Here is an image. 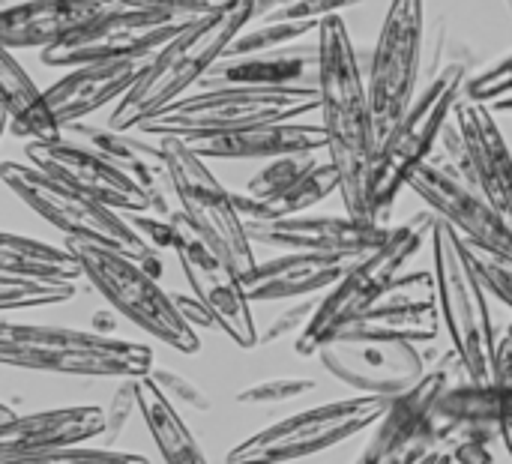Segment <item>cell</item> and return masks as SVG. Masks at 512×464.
<instances>
[{
	"instance_id": "obj_1",
	"label": "cell",
	"mask_w": 512,
	"mask_h": 464,
	"mask_svg": "<svg viewBox=\"0 0 512 464\" xmlns=\"http://www.w3.org/2000/svg\"><path fill=\"white\" fill-rule=\"evenodd\" d=\"M318 93L321 126L327 132V159L336 165L345 213L372 222L369 183L378 156L369 84L360 69L351 33L342 15H330L318 27Z\"/></svg>"
},
{
	"instance_id": "obj_2",
	"label": "cell",
	"mask_w": 512,
	"mask_h": 464,
	"mask_svg": "<svg viewBox=\"0 0 512 464\" xmlns=\"http://www.w3.org/2000/svg\"><path fill=\"white\" fill-rule=\"evenodd\" d=\"M252 21L255 0H225L213 12L189 18L180 33L147 60L135 87L114 105L108 126L117 132L138 129L144 120L189 96Z\"/></svg>"
},
{
	"instance_id": "obj_3",
	"label": "cell",
	"mask_w": 512,
	"mask_h": 464,
	"mask_svg": "<svg viewBox=\"0 0 512 464\" xmlns=\"http://www.w3.org/2000/svg\"><path fill=\"white\" fill-rule=\"evenodd\" d=\"M0 360L9 369L75 375V378H147L153 348L57 324H0Z\"/></svg>"
},
{
	"instance_id": "obj_4",
	"label": "cell",
	"mask_w": 512,
	"mask_h": 464,
	"mask_svg": "<svg viewBox=\"0 0 512 464\" xmlns=\"http://www.w3.org/2000/svg\"><path fill=\"white\" fill-rule=\"evenodd\" d=\"M432 273L438 288L441 321L450 336V348L459 354L465 372L477 384L492 381V363L498 348V333L489 309V288L477 270L474 249L468 240L444 219L432 228Z\"/></svg>"
},
{
	"instance_id": "obj_5",
	"label": "cell",
	"mask_w": 512,
	"mask_h": 464,
	"mask_svg": "<svg viewBox=\"0 0 512 464\" xmlns=\"http://www.w3.org/2000/svg\"><path fill=\"white\" fill-rule=\"evenodd\" d=\"M321 111L318 84L294 87H204L195 90L156 117L144 120L138 129L156 138H204L225 135L249 126L303 120Z\"/></svg>"
},
{
	"instance_id": "obj_6",
	"label": "cell",
	"mask_w": 512,
	"mask_h": 464,
	"mask_svg": "<svg viewBox=\"0 0 512 464\" xmlns=\"http://www.w3.org/2000/svg\"><path fill=\"white\" fill-rule=\"evenodd\" d=\"M468 63H450L426 87L417 93L408 114L396 123L390 138L378 147L372 183H369V207L372 222L387 225L396 207L399 192L411 183V177L432 159L441 144V132L450 123L456 105L465 96Z\"/></svg>"
},
{
	"instance_id": "obj_7",
	"label": "cell",
	"mask_w": 512,
	"mask_h": 464,
	"mask_svg": "<svg viewBox=\"0 0 512 464\" xmlns=\"http://www.w3.org/2000/svg\"><path fill=\"white\" fill-rule=\"evenodd\" d=\"M66 249L75 252L84 267V279L108 300L117 315L129 318L147 336L180 354L201 351L198 330L180 315L174 294H168L159 279L144 270L141 261L90 237H66Z\"/></svg>"
},
{
	"instance_id": "obj_8",
	"label": "cell",
	"mask_w": 512,
	"mask_h": 464,
	"mask_svg": "<svg viewBox=\"0 0 512 464\" xmlns=\"http://www.w3.org/2000/svg\"><path fill=\"white\" fill-rule=\"evenodd\" d=\"M435 219L438 216L432 210H420L408 222L396 225L384 246L357 258L354 267L342 276V282L321 297L315 318L297 336V345H294L297 354L315 357L321 351V345L336 339L354 318H360L378 300H384V294L393 288V282L405 273V267L432 240Z\"/></svg>"
},
{
	"instance_id": "obj_9",
	"label": "cell",
	"mask_w": 512,
	"mask_h": 464,
	"mask_svg": "<svg viewBox=\"0 0 512 464\" xmlns=\"http://www.w3.org/2000/svg\"><path fill=\"white\" fill-rule=\"evenodd\" d=\"M0 177L18 201H24L39 219H45L66 237H90L117 246L120 252L141 261L147 273H153L156 279L162 276V252L147 246V240L132 228L126 213L60 183L57 177L39 171L30 162H3Z\"/></svg>"
},
{
	"instance_id": "obj_10",
	"label": "cell",
	"mask_w": 512,
	"mask_h": 464,
	"mask_svg": "<svg viewBox=\"0 0 512 464\" xmlns=\"http://www.w3.org/2000/svg\"><path fill=\"white\" fill-rule=\"evenodd\" d=\"M393 399L387 396H348L324 402L318 408L291 414L237 444L228 453V464H288L318 456L330 447H339L357 438L366 429H375L390 411Z\"/></svg>"
},
{
	"instance_id": "obj_11",
	"label": "cell",
	"mask_w": 512,
	"mask_h": 464,
	"mask_svg": "<svg viewBox=\"0 0 512 464\" xmlns=\"http://www.w3.org/2000/svg\"><path fill=\"white\" fill-rule=\"evenodd\" d=\"M423 27L426 0H390L366 75L378 147L390 138L396 123L417 99L423 69Z\"/></svg>"
},
{
	"instance_id": "obj_12",
	"label": "cell",
	"mask_w": 512,
	"mask_h": 464,
	"mask_svg": "<svg viewBox=\"0 0 512 464\" xmlns=\"http://www.w3.org/2000/svg\"><path fill=\"white\" fill-rule=\"evenodd\" d=\"M159 147L168 162L171 195L186 213V219L231 261L240 276L252 273L258 261L234 192H228L216 180V174L207 168V159L192 153L183 138H159Z\"/></svg>"
},
{
	"instance_id": "obj_13",
	"label": "cell",
	"mask_w": 512,
	"mask_h": 464,
	"mask_svg": "<svg viewBox=\"0 0 512 464\" xmlns=\"http://www.w3.org/2000/svg\"><path fill=\"white\" fill-rule=\"evenodd\" d=\"M189 15L171 9H126L108 6L99 18L84 24L69 39L42 51V66L72 69L105 60H150L165 42H171Z\"/></svg>"
},
{
	"instance_id": "obj_14",
	"label": "cell",
	"mask_w": 512,
	"mask_h": 464,
	"mask_svg": "<svg viewBox=\"0 0 512 464\" xmlns=\"http://www.w3.org/2000/svg\"><path fill=\"white\" fill-rule=\"evenodd\" d=\"M174 222V255L183 267V276L192 294L213 312L219 330L237 348L261 345V333L255 327L252 300L243 288V276L231 267V261L186 219L183 210L171 213Z\"/></svg>"
},
{
	"instance_id": "obj_15",
	"label": "cell",
	"mask_w": 512,
	"mask_h": 464,
	"mask_svg": "<svg viewBox=\"0 0 512 464\" xmlns=\"http://www.w3.org/2000/svg\"><path fill=\"white\" fill-rule=\"evenodd\" d=\"M408 189H414L438 219L450 222L468 240V246L512 258L510 222L474 183L447 168L438 153H432V159L411 177Z\"/></svg>"
},
{
	"instance_id": "obj_16",
	"label": "cell",
	"mask_w": 512,
	"mask_h": 464,
	"mask_svg": "<svg viewBox=\"0 0 512 464\" xmlns=\"http://www.w3.org/2000/svg\"><path fill=\"white\" fill-rule=\"evenodd\" d=\"M321 366L345 387L363 396L396 399L414 390L426 375V354L414 342L330 339L315 354Z\"/></svg>"
},
{
	"instance_id": "obj_17",
	"label": "cell",
	"mask_w": 512,
	"mask_h": 464,
	"mask_svg": "<svg viewBox=\"0 0 512 464\" xmlns=\"http://www.w3.org/2000/svg\"><path fill=\"white\" fill-rule=\"evenodd\" d=\"M24 156L39 171L57 177L60 183H66L120 213H150L153 210L150 195L126 171H120L102 153H96L66 135L57 141H27Z\"/></svg>"
},
{
	"instance_id": "obj_18",
	"label": "cell",
	"mask_w": 512,
	"mask_h": 464,
	"mask_svg": "<svg viewBox=\"0 0 512 464\" xmlns=\"http://www.w3.org/2000/svg\"><path fill=\"white\" fill-rule=\"evenodd\" d=\"M441 306L435 273H402L393 288L369 312L354 318L336 339H378V342H414L426 345L441 336Z\"/></svg>"
},
{
	"instance_id": "obj_19",
	"label": "cell",
	"mask_w": 512,
	"mask_h": 464,
	"mask_svg": "<svg viewBox=\"0 0 512 464\" xmlns=\"http://www.w3.org/2000/svg\"><path fill=\"white\" fill-rule=\"evenodd\" d=\"M252 243H264L285 252H330V255H366L384 246L393 234L390 225L363 222L354 216H291L276 222H246Z\"/></svg>"
},
{
	"instance_id": "obj_20",
	"label": "cell",
	"mask_w": 512,
	"mask_h": 464,
	"mask_svg": "<svg viewBox=\"0 0 512 464\" xmlns=\"http://www.w3.org/2000/svg\"><path fill=\"white\" fill-rule=\"evenodd\" d=\"M354 261H357L354 255L285 252L270 261H258V267L243 276V288L252 303L318 297V294H327L330 288H336L342 282V276L354 267Z\"/></svg>"
},
{
	"instance_id": "obj_21",
	"label": "cell",
	"mask_w": 512,
	"mask_h": 464,
	"mask_svg": "<svg viewBox=\"0 0 512 464\" xmlns=\"http://www.w3.org/2000/svg\"><path fill=\"white\" fill-rule=\"evenodd\" d=\"M453 120L471 156V168L480 192L512 225V150L492 108L462 96V102L453 111Z\"/></svg>"
},
{
	"instance_id": "obj_22",
	"label": "cell",
	"mask_w": 512,
	"mask_h": 464,
	"mask_svg": "<svg viewBox=\"0 0 512 464\" xmlns=\"http://www.w3.org/2000/svg\"><path fill=\"white\" fill-rule=\"evenodd\" d=\"M144 66H147V60H105V63L72 66L45 93H48V102H51L57 120L66 129V126L81 123L84 117L96 114L99 108L120 102L135 87Z\"/></svg>"
},
{
	"instance_id": "obj_23",
	"label": "cell",
	"mask_w": 512,
	"mask_h": 464,
	"mask_svg": "<svg viewBox=\"0 0 512 464\" xmlns=\"http://www.w3.org/2000/svg\"><path fill=\"white\" fill-rule=\"evenodd\" d=\"M108 6L105 0H21L3 9L0 42L9 51H45L78 33Z\"/></svg>"
},
{
	"instance_id": "obj_24",
	"label": "cell",
	"mask_w": 512,
	"mask_h": 464,
	"mask_svg": "<svg viewBox=\"0 0 512 464\" xmlns=\"http://www.w3.org/2000/svg\"><path fill=\"white\" fill-rule=\"evenodd\" d=\"M192 153L201 159H279L297 153H327V132L321 123L282 120L249 126L225 135H204L186 141Z\"/></svg>"
},
{
	"instance_id": "obj_25",
	"label": "cell",
	"mask_w": 512,
	"mask_h": 464,
	"mask_svg": "<svg viewBox=\"0 0 512 464\" xmlns=\"http://www.w3.org/2000/svg\"><path fill=\"white\" fill-rule=\"evenodd\" d=\"M105 432V408L72 405L36 414H18L12 423L0 426V456L42 453L60 447H81Z\"/></svg>"
},
{
	"instance_id": "obj_26",
	"label": "cell",
	"mask_w": 512,
	"mask_h": 464,
	"mask_svg": "<svg viewBox=\"0 0 512 464\" xmlns=\"http://www.w3.org/2000/svg\"><path fill=\"white\" fill-rule=\"evenodd\" d=\"M69 138L102 153L108 162H114L120 171H126L153 201V213L156 216H171V204H168V189H171V174H168V162H165V153L162 147H150L144 144L141 138H132L126 132H117L111 126L99 129V126H87L84 120L81 123H72L66 126Z\"/></svg>"
},
{
	"instance_id": "obj_27",
	"label": "cell",
	"mask_w": 512,
	"mask_h": 464,
	"mask_svg": "<svg viewBox=\"0 0 512 464\" xmlns=\"http://www.w3.org/2000/svg\"><path fill=\"white\" fill-rule=\"evenodd\" d=\"M294 84H318V42L219 60L210 69V75L201 81V90L204 87H294Z\"/></svg>"
},
{
	"instance_id": "obj_28",
	"label": "cell",
	"mask_w": 512,
	"mask_h": 464,
	"mask_svg": "<svg viewBox=\"0 0 512 464\" xmlns=\"http://www.w3.org/2000/svg\"><path fill=\"white\" fill-rule=\"evenodd\" d=\"M0 96L6 126L21 141H57L66 135L63 123L57 120L48 93L36 87L30 72L18 63V57L3 48L0 54Z\"/></svg>"
},
{
	"instance_id": "obj_29",
	"label": "cell",
	"mask_w": 512,
	"mask_h": 464,
	"mask_svg": "<svg viewBox=\"0 0 512 464\" xmlns=\"http://www.w3.org/2000/svg\"><path fill=\"white\" fill-rule=\"evenodd\" d=\"M138 411L144 426L165 464H210L201 444L177 414L174 402L162 393V387L147 375L138 381Z\"/></svg>"
},
{
	"instance_id": "obj_30",
	"label": "cell",
	"mask_w": 512,
	"mask_h": 464,
	"mask_svg": "<svg viewBox=\"0 0 512 464\" xmlns=\"http://www.w3.org/2000/svg\"><path fill=\"white\" fill-rule=\"evenodd\" d=\"M339 189H342V180H339L336 165L330 159H321L303 180H297L291 189H285L282 195L270 201H252L246 192H234V201H237L243 222H276V219L303 216L306 210L327 201Z\"/></svg>"
},
{
	"instance_id": "obj_31",
	"label": "cell",
	"mask_w": 512,
	"mask_h": 464,
	"mask_svg": "<svg viewBox=\"0 0 512 464\" xmlns=\"http://www.w3.org/2000/svg\"><path fill=\"white\" fill-rule=\"evenodd\" d=\"M0 273L15 276H42V279H63L78 282L84 279V267L66 246H51L33 237H21L6 231L0 240Z\"/></svg>"
},
{
	"instance_id": "obj_32",
	"label": "cell",
	"mask_w": 512,
	"mask_h": 464,
	"mask_svg": "<svg viewBox=\"0 0 512 464\" xmlns=\"http://www.w3.org/2000/svg\"><path fill=\"white\" fill-rule=\"evenodd\" d=\"M75 285H78V282L0 273V309L9 315V312H18V309L60 306V303H69V300L78 294Z\"/></svg>"
},
{
	"instance_id": "obj_33",
	"label": "cell",
	"mask_w": 512,
	"mask_h": 464,
	"mask_svg": "<svg viewBox=\"0 0 512 464\" xmlns=\"http://www.w3.org/2000/svg\"><path fill=\"white\" fill-rule=\"evenodd\" d=\"M318 21H258V27H246L228 48V57H249V54H267L294 45L306 33H318Z\"/></svg>"
},
{
	"instance_id": "obj_34",
	"label": "cell",
	"mask_w": 512,
	"mask_h": 464,
	"mask_svg": "<svg viewBox=\"0 0 512 464\" xmlns=\"http://www.w3.org/2000/svg\"><path fill=\"white\" fill-rule=\"evenodd\" d=\"M318 153H297V156H279L270 159L261 171H255L246 183V195L252 201H270L276 195H282L285 189H291L297 180H303L315 165H318Z\"/></svg>"
},
{
	"instance_id": "obj_35",
	"label": "cell",
	"mask_w": 512,
	"mask_h": 464,
	"mask_svg": "<svg viewBox=\"0 0 512 464\" xmlns=\"http://www.w3.org/2000/svg\"><path fill=\"white\" fill-rule=\"evenodd\" d=\"M0 464H150L147 456L114 450V447H60V450H42V453H15L0 456Z\"/></svg>"
},
{
	"instance_id": "obj_36",
	"label": "cell",
	"mask_w": 512,
	"mask_h": 464,
	"mask_svg": "<svg viewBox=\"0 0 512 464\" xmlns=\"http://www.w3.org/2000/svg\"><path fill=\"white\" fill-rule=\"evenodd\" d=\"M363 0H255V21H324Z\"/></svg>"
},
{
	"instance_id": "obj_37",
	"label": "cell",
	"mask_w": 512,
	"mask_h": 464,
	"mask_svg": "<svg viewBox=\"0 0 512 464\" xmlns=\"http://www.w3.org/2000/svg\"><path fill=\"white\" fill-rule=\"evenodd\" d=\"M492 387L498 399V432L501 444L512 459V336L501 333L492 363Z\"/></svg>"
},
{
	"instance_id": "obj_38",
	"label": "cell",
	"mask_w": 512,
	"mask_h": 464,
	"mask_svg": "<svg viewBox=\"0 0 512 464\" xmlns=\"http://www.w3.org/2000/svg\"><path fill=\"white\" fill-rule=\"evenodd\" d=\"M315 390H318V384L312 378H270V381H255L246 390H240L237 402L246 408H270V405H285V402L303 399Z\"/></svg>"
},
{
	"instance_id": "obj_39",
	"label": "cell",
	"mask_w": 512,
	"mask_h": 464,
	"mask_svg": "<svg viewBox=\"0 0 512 464\" xmlns=\"http://www.w3.org/2000/svg\"><path fill=\"white\" fill-rule=\"evenodd\" d=\"M512 93V51L498 57L495 63H489L486 69H480L477 75L468 78L465 84V99H474V102H501Z\"/></svg>"
},
{
	"instance_id": "obj_40",
	"label": "cell",
	"mask_w": 512,
	"mask_h": 464,
	"mask_svg": "<svg viewBox=\"0 0 512 464\" xmlns=\"http://www.w3.org/2000/svg\"><path fill=\"white\" fill-rule=\"evenodd\" d=\"M138 381L141 378H123L117 390L111 393V402L105 408V432H102V447H114L129 426L132 414L138 411Z\"/></svg>"
},
{
	"instance_id": "obj_41",
	"label": "cell",
	"mask_w": 512,
	"mask_h": 464,
	"mask_svg": "<svg viewBox=\"0 0 512 464\" xmlns=\"http://www.w3.org/2000/svg\"><path fill=\"white\" fill-rule=\"evenodd\" d=\"M495 444H501L498 432L489 429H462L450 435L444 450L456 464H495Z\"/></svg>"
},
{
	"instance_id": "obj_42",
	"label": "cell",
	"mask_w": 512,
	"mask_h": 464,
	"mask_svg": "<svg viewBox=\"0 0 512 464\" xmlns=\"http://www.w3.org/2000/svg\"><path fill=\"white\" fill-rule=\"evenodd\" d=\"M150 378L162 387V393H165L171 402L186 405V408H192V411H198V414L213 411V399H210L195 381H189L186 375H180V372H174V369H153Z\"/></svg>"
},
{
	"instance_id": "obj_43",
	"label": "cell",
	"mask_w": 512,
	"mask_h": 464,
	"mask_svg": "<svg viewBox=\"0 0 512 464\" xmlns=\"http://www.w3.org/2000/svg\"><path fill=\"white\" fill-rule=\"evenodd\" d=\"M318 303H321V297H303V300H297L294 306H288L285 312H279V315L264 327L261 345H273V342H279V339H285V336L303 333V330L309 327V321L315 318Z\"/></svg>"
},
{
	"instance_id": "obj_44",
	"label": "cell",
	"mask_w": 512,
	"mask_h": 464,
	"mask_svg": "<svg viewBox=\"0 0 512 464\" xmlns=\"http://www.w3.org/2000/svg\"><path fill=\"white\" fill-rule=\"evenodd\" d=\"M474 261H477V270H480L489 294L512 309V258H501V255H489V252L474 249Z\"/></svg>"
},
{
	"instance_id": "obj_45",
	"label": "cell",
	"mask_w": 512,
	"mask_h": 464,
	"mask_svg": "<svg viewBox=\"0 0 512 464\" xmlns=\"http://www.w3.org/2000/svg\"><path fill=\"white\" fill-rule=\"evenodd\" d=\"M126 219L132 222V228L147 240L150 249L174 252V222L171 216H147V213H126Z\"/></svg>"
},
{
	"instance_id": "obj_46",
	"label": "cell",
	"mask_w": 512,
	"mask_h": 464,
	"mask_svg": "<svg viewBox=\"0 0 512 464\" xmlns=\"http://www.w3.org/2000/svg\"><path fill=\"white\" fill-rule=\"evenodd\" d=\"M174 303H177V309H180V315L198 330V327H204V330H210V327H219L216 324V318H213V312L192 294V297H183V294H174Z\"/></svg>"
},
{
	"instance_id": "obj_47",
	"label": "cell",
	"mask_w": 512,
	"mask_h": 464,
	"mask_svg": "<svg viewBox=\"0 0 512 464\" xmlns=\"http://www.w3.org/2000/svg\"><path fill=\"white\" fill-rule=\"evenodd\" d=\"M93 330L102 336H114L117 330V312H96L93 315Z\"/></svg>"
},
{
	"instance_id": "obj_48",
	"label": "cell",
	"mask_w": 512,
	"mask_h": 464,
	"mask_svg": "<svg viewBox=\"0 0 512 464\" xmlns=\"http://www.w3.org/2000/svg\"><path fill=\"white\" fill-rule=\"evenodd\" d=\"M417 464H456V462H453V456H450L447 450H432L429 456H423Z\"/></svg>"
},
{
	"instance_id": "obj_49",
	"label": "cell",
	"mask_w": 512,
	"mask_h": 464,
	"mask_svg": "<svg viewBox=\"0 0 512 464\" xmlns=\"http://www.w3.org/2000/svg\"><path fill=\"white\" fill-rule=\"evenodd\" d=\"M507 333H510V336H512V324H510V327H507Z\"/></svg>"
}]
</instances>
